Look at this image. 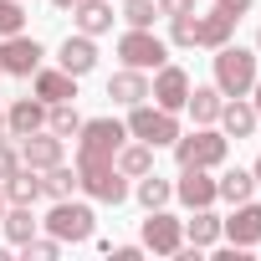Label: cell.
I'll return each instance as SVG.
<instances>
[{"label":"cell","instance_id":"83f0119b","mask_svg":"<svg viewBox=\"0 0 261 261\" xmlns=\"http://www.w3.org/2000/svg\"><path fill=\"white\" fill-rule=\"evenodd\" d=\"M251 190H256V174H246V169H230L225 179H215V195H220V200H230V205L251 200Z\"/></svg>","mask_w":261,"mask_h":261},{"label":"cell","instance_id":"30bf717a","mask_svg":"<svg viewBox=\"0 0 261 261\" xmlns=\"http://www.w3.org/2000/svg\"><path fill=\"white\" fill-rule=\"evenodd\" d=\"M149 97H154L164 113H179V108H185V97H190V77H185L179 67H169V62H164V67L154 72V82H149Z\"/></svg>","mask_w":261,"mask_h":261},{"label":"cell","instance_id":"ffe728a7","mask_svg":"<svg viewBox=\"0 0 261 261\" xmlns=\"http://www.w3.org/2000/svg\"><path fill=\"white\" fill-rule=\"evenodd\" d=\"M0 185H6V205H36L41 200V169H16V174H6V179H0Z\"/></svg>","mask_w":261,"mask_h":261},{"label":"cell","instance_id":"6da1fadb","mask_svg":"<svg viewBox=\"0 0 261 261\" xmlns=\"http://www.w3.org/2000/svg\"><path fill=\"white\" fill-rule=\"evenodd\" d=\"M251 82H256V51L230 46V41L215 46V87H220V97H246Z\"/></svg>","mask_w":261,"mask_h":261},{"label":"cell","instance_id":"f1b7e54d","mask_svg":"<svg viewBox=\"0 0 261 261\" xmlns=\"http://www.w3.org/2000/svg\"><path fill=\"white\" fill-rule=\"evenodd\" d=\"M46 128H51L57 139H77L82 118H77V108H72V102H51V108H46Z\"/></svg>","mask_w":261,"mask_h":261},{"label":"cell","instance_id":"7a4b0ae2","mask_svg":"<svg viewBox=\"0 0 261 261\" xmlns=\"http://www.w3.org/2000/svg\"><path fill=\"white\" fill-rule=\"evenodd\" d=\"M174 159H179V169H215V164H225V134L200 123L195 134L174 139Z\"/></svg>","mask_w":261,"mask_h":261},{"label":"cell","instance_id":"f35d334b","mask_svg":"<svg viewBox=\"0 0 261 261\" xmlns=\"http://www.w3.org/2000/svg\"><path fill=\"white\" fill-rule=\"evenodd\" d=\"M251 174H256V185H261V154H256V169H251Z\"/></svg>","mask_w":261,"mask_h":261},{"label":"cell","instance_id":"cb8c5ba5","mask_svg":"<svg viewBox=\"0 0 261 261\" xmlns=\"http://www.w3.org/2000/svg\"><path fill=\"white\" fill-rule=\"evenodd\" d=\"M77 190H82L77 169H67V164H51V169H41V195H51V200H72Z\"/></svg>","mask_w":261,"mask_h":261},{"label":"cell","instance_id":"9a60e30c","mask_svg":"<svg viewBox=\"0 0 261 261\" xmlns=\"http://www.w3.org/2000/svg\"><path fill=\"white\" fill-rule=\"evenodd\" d=\"M6 128H11L16 139H26V134H36V128H46V102H41V97H21V102H11Z\"/></svg>","mask_w":261,"mask_h":261},{"label":"cell","instance_id":"e575fe53","mask_svg":"<svg viewBox=\"0 0 261 261\" xmlns=\"http://www.w3.org/2000/svg\"><path fill=\"white\" fill-rule=\"evenodd\" d=\"M251 6H256V0H215V11H225L230 21H241V16H246Z\"/></svg>","mask_w":261,"mask_h":261},{"label":"cell","instance_id":"52a82bcc","mask_svg":"<svg viewBox=\"0 0 261 261\" xmlns=\"http://www.w3.org/2000/svg\"><path fill=\"white\" fill-rule=\"evenodd\" d=\"M57 241H92V205H82V200H57L51 205V215L41 220Z\"/></svg>","mask_w":261,"mask_h":261},{"label":"cell","instance_id":"d6a6232c","mask_svg":"<svg viewBox=\"0 0 261 261\" xmlns=\"http://www.w3.org/2000/svg\"><path fill=\"white\" fill-rule=\"evenodd\" d=\"M16 169H21V149L0 144V179H6V174H16Z\"/></svg>","mask_w":261,"mask_h":261},{"label":"cell","instance_id":"7c38bea8","mask_svg":"<svg viewBox=\"0 0 261 261\" xmlns=\"http://www.w3.org/2000/svg\"><path fill=\"white\" fill-rule=\"evenodd\" d=\"M21 164H26V169H51V164H62V139L51 134V128L26 134V139H21Z\"/></svg>","mask_w":261,"mask_h":261},{"label":"cell","instance_id":"9c48e42d","mask_svg":"<svg viewBox=\"0 0 261 261\" xmlns=\"http://www.w3.org/2000/svg\"><path fill=\"white\" fill-rule=\"evenodd\" d=\"M41 67V41H31V36H6L0 41V72H11V77H31Z\"/></svg>","mask_w":261,"mask_h":261},{"label":"cell","instance_id":"8d00e7d4","mask_svg":"<svg viewBox=\"0 0 261 261\" xmlns=\"http://www.w3.org/2000/svg\"><path fill=\"white\" fill-rule=\"evenodd\" d=\"M251 97H256V102H251V108H256V118H261V77H256V82H251Z\"/></svg>","mask_w":261,"mask_h":261},{"label":"cell","instance_id":"e0dca14e","mask_svg":"<svg viewBox=\"0 0 261 261\" xmlns=\"http://www.w3.org/2000/svg\"><path fill=\"white\" fill-rule=\"evenodd\" d=\"M174 195L190 205V210H200V205H215L220 195H215V179H210V169H185V179L174 185Z\"/></svg>","mask_w":261,"mask_h":261},{"label":"cell","instance_id":"4dcf8cb0","mask_svg":"<svg viewBox=\"0 0 261 261\" xmlns=\"http://www.w3.org/2000/svg\"><path fill=\"white\" fill-rule=\"evenodd\" d=\"M154 16H159L154 0H128V6H123V21L128 26H154Z\"/></svg>","mask_w":261,"mask_h":261},{"label":"cell","instance_id":"4fadbf2b","mask_svg":"<svg viewBox=\"0 0 261 261\" xmlns=\"http://www.w3.org/2000/svg\"><path fill=\"white\" fill-rule=\"evenodd\" d=\"M108 97H113V102H123V108H139V102L149 97V77H144L139 67H123V72H113V77H108Z\"/></svg>","mask_w":261,"mask_h":261},{"label":"cell","instance_id":"3957f363","mask_svg":"<svg viewBox=\"0 0 261 261\" xmlns=\"http://www.w3.org/2000/svg\"><path fill=\"white\" fill-rule=\"evenodd\" d=\"M123 139H128V123H118V118H92V123L77 128V159H118Z\"/></svg>","mask_w":261,"mask_h":261},{"label":"cell","instance_id":"60d3db41","mask_svg":"<svg viewBox=\"0 0 261 261\" xmlns=\"http://www.w3.org/2000/svg\"><path fill=\"white\" fill-rule=\"evenodd\" d=\"M0 134H6V113H0Z\"/></svg>","mask_w":261,"mask_h":261},{"label":"cell","instance_id":"1f68e13d","mask_svg":"<svg viewBox=\"0 0 261 261\" xmlns=\"http://www.w3.org/2000/svg\"><path fill=\"white\" fill-rule=\"evenodd\" d=\"M57 251H62L57 236H31L26 241V261H57Z\"/></svg>","mask_w":261,"mask_h":261},{"label":"cell","instance_id":"484cf974","mask_svg":"<svg viewBox=\"0 0 261 261\" xmlns=\"http://www.w3.org/2000/svg\"><path fill=\"white\" fill-rule=\"evenodd\" d=\"M185 108H190L195 123H215V118H220V87H190Z\"/></svg>","mask_w":261,"mask_h":261},{"label":"cell","instance_id":"b9f144b4","mask_svg":"<svg viewBox=\"0 0 261 261\" xmlns=\"http://www.w3.org/2000/svg\"><path fill=\"white\" fill-rule=\"evenodd\" d=\"M256 46H261V31H256Z\"/></svg>","mask_w":261,"mask_h":261},{"label":"cell","instance_id":"5bb4252c","mask_svg":"<svg viewBox=\"0 0 261 261\" xmlns=\"http://www.w3.org/2000/svg\"><path fill=\"white\" fill-rule=\"evenodd\" d=\"M57 62H62V72H72V77H87V72L97 67V46H92V36H82V31H77V36H67Z\"/></svg>","mask_w":261,"mask_h":261},{"label":"cell","instance_id":"7402d4cb","mask_svg":"<svg viewBox=\"0 0 261 261\" xmlns=\"http://www.w3.org/2000/svg\"><path fill=\"white\" fill-rule=\"evenodd\" d=\"M185 241H190L195 251H210V246L220 241V220L210 215V205H200V210H195V220H185Z\"/></svg>","mask_w":261,"mask_h":261},{"label":"cell","instance_id":"d4e9b609","mask_svg":"<svg viewBox=\"0 0 261 261\" xmlns=\"http://www.w3.org/2000/svg\"><path fill=\"white\" fill-rule=\"evenodd\" d=\"M0 225H6V236H11V246H26L31 236H36V215H31V205H11L6 215H0Z\"/></svg>","mask_w":261,"mask_h":261},{"label":"cell","instance_id":"ab89813d","mask_svg":"<svg viewBox=\"0 0 261 261\" xmlns=\"http://www.w3.org/2000/svg\"><path fill=\"white\" fill-rule=\"evenodd\" d=\"M0 215H6V185H0Z\"/></svg>","mask_w":261,"mask_h":261},{"label":"cell","instance_id":"ba28073f","mask_svg":"<svg viewBox=\"0 0 261 261\" xmlns=\"http://www.w3.org/2000/svg\"><path fill=\"white\" fill-rule=\"evenodd\" d=\"M144 246H149L154 256H174V251L185 246V220H174L164 205L149 210V220H144Z\"/></svg>","mask_w":261,"mask_h":261},{"label":"cell","instance_id":"5b68a950","mask_svg":"<svg viewBox=\"0 0 261 261\" xmlns=\"http://www.w3.org/2000/svg\"><path fill=\"white\" fill-rule=\"evenodd\" d=\"M118 57H123V67L159 72L169 62V41H159L149 26H128V36H118Z\"/></svg>","mask_w":261,"mask_h":261},{"label":"cell","instance_id":"44dd1931","mask_svg":"<svg viewBox=\"0 0 261 261\" xmlns=\"http://www.w3.org/2000/svg\"><path fill=\"white\" fill-rule=\"evenodd\" d=\"M230 31H236V21L225 16V11H210V16H195V46H225L230 41Z\"/></svg>","mask_w":261,"mask_h":261},{"label":"cell","instance_id":"74e56055","mask_svg":"<svg viewBox=\"0 0 261 261\" xmlns=\"http://www.w3.org/2000/svg\"><path fill=\"white\" fill-rule=\"evenodd\" d=\"M51 6H62V11H72V6H77V0H51Z\"/></svg>","mask_w":261,"mask_h":261},{"label":"cell","instance_id":"277c9868","mask_svg":"<svg viewBox=\"0 0 261 261\" xmlns=\"http://www.w3.org/2000/svg\"><path fill=\"white\" fill-rule=\"evenodd\" d=\"M77 179H82V190H87L92 200H102V205H123V200H128V179L118 174L113 159H77Z\"/></svg>","mask_w":261,"mask_h":261},{"label":"cell","instance_id":"8fae6325","mask_svg":"<svg viewBox=\"0 0 261 261\" xmlns=\"http://www.w3.org/2000/svg\"><path fill=\"white\" fill-rule=\"evenodd\" d=\"M220 236H230V246L251 251V246L261 241V205L241 200V205H236V215H230V220H220Z\"/></svg>","mask_w":261,"mask_h":261},{"label":"cell","instance_id":"836d02e7","mask_svg":"<svg viewBox=\"0 0 261 261\" xmlns=\"http://www.w3.org/2000/svg\"><path fill=\"white\" fill-rule=\"evenodd\" d=\"M154 6H159V16H190L195 0H154Z\"/></svg>","mask_w":261,"mask_h":261},{"label":"cell","instance_id":"2e32d148","mask_svg":"<svg viewBox=\"0 0 261 261\" xmlns=\"http://www.w3.org/2000/svg\"><path fill=\"white\" fill-rule=\"evenodd\" d=\"M31 77H36V97H41L46 108H51V102H72V97H77V77H72V72H62V67H57V72H41V67H36Z\"/></svg>","mask_w":261,"mask_h":261},{"label":"cell","instance_id":"f546056e","mask_svg":"<svg viewBox=\"0 0 261 261\" xmlns=\"http://www.w3.org/2000/svg\"><path fill=\"white\" fill-rule=\"evenodd\" d=\"M26 31V11H21V0H0V36H16Z\"/></svg>","mask_w":261,"mask_h":261},{"label":"cell","instance_id":"4316f807","mask_svg":"<svg viewBox=\"0 0 261 261\" xmlns=\"http://www.w3.org/2000/svg\"><path fill=\"white\" fill-rule=\"evenodd\" d=\"M134 195H139V205H144V210H159V205H169V195H174V185H169V179H159V174L149 169V174H139V185H134Z\"/></svg>","mask_w":261,"mask_h":261},{"label":"cell","instance_id":"603a6c76","mask_svg":"<svg viewBox=\"0 0 261 261\" xmlns=\"http://www.w3.org/2000/svg\"><path fill=\"white\" fill-rule=\"evenodd\" d=\"M113 164H118V174H123V179H139V174H149V169H154V144H123Z\"/></svg>","mask_w":261,"mask_h":261},{"label":"cell","instance_id":"d590c367","mask_svg":"<svg viewBox=\"0 0 261 261\" xmlns=\"http://www.w3.org/2000/svg\"><path fill=\"white\" fill-rule=\"evenodd\" d=\"M108 251H113L118 261H139V256H144V246H108Z\"/></svg>","mask_w":261,"mask_h":261},{"label":"cell","instance_id":"d6986e66","mask_svg":"<svg viewBox=\"0 0 261 261\" xmlns=\"http://www.w3.org/2000/svg\"><path fill=\"white\" fill-rule=\"evenodd\" d=\"M215 123L225 128V139H251V128H256L261 118H256V108H251V102L230 97V102H220V118H215Z\"/></svg>","mask_w":261,"mask_h":261},{"label":"cell","instance_id":"8992f818","mask_svg":"<svg viewBox=\"0 0 261 261\" xmlns=\"http://www.w3.org/2000/svg\"><path fill=\"white\" fill-rule=\"evenodd\" d=\"M128 134H134L139 144H154V149H159V144H174V139H179V118L164 113L159 102H154V108L139 102L134 113H128Z\"/></svg>","mask_w":261,"mask_h":261},{"label":"cell","instance_id":"ac0fdd59","mask_svg":"<svg viewBox=\"0 0 261 261\" xmlns=\"http://www.w3.org/2000/svg\"><path fill=\"white\" fill-rule=\"evenodd\" d=\"M72 21H77L82 36H102V31H113V6H108V0H77Z\"/></svg>","mask_w":261,"mask_h":261}]
</instances>
